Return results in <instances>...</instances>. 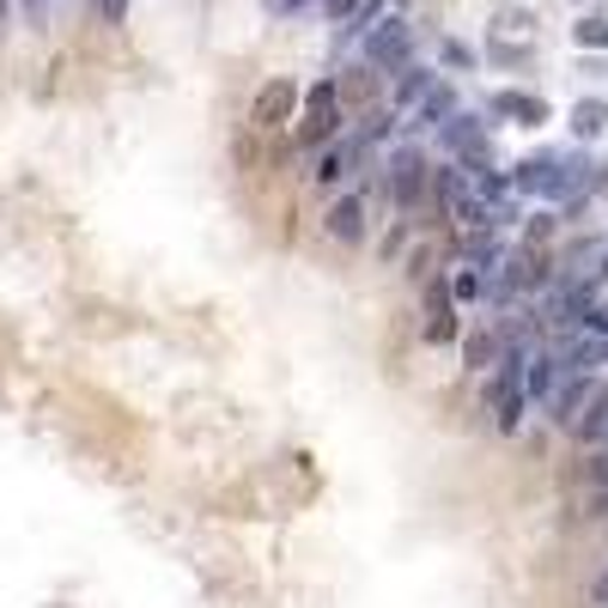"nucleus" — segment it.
<instances>
[{"label":"nucleus","mask_w":608,"mask_h":608,"mask_svg":"<svg viewBox=\"0 0 608 608\" xmlns=\"http://www.w3.org/2000/svg\"><path fill=\"white\" fill-rule=\"evenodd\" d=\"M323 7H329V19H335V25H341V19H347V13H353L359 0H323Z\"/></svg>","instance_id":"obj_24"},{"label":"nucleus","mask_w":608,"mask_h":608,"mask_svg":"<svg viewBox=\"0 0 608 608\" xmlns=\"http://www.w3.org/2000/svg\"><path fill=\"white\" fill-rule=\"evenodd\" d=\"M572 43H578V49H608V19L603 13H584L578 25H572Z\"/></svg>","instance_id":"obj_18"},{"label":"nucleus","mask_w":608,"mask_h":608,"mask_svg":"<svg viewBox=\"0 0 608 608\" xmlns=\"http://www.w3.org/2000/svg\"><path fill=\"white\" fill-rule=\"evenodd\" d=\"M7 7H13V0H0V25H7Z\"/></svg>","instance_id":"obj_27"},{"label":"nucleus","mask_w":608,"mask_h":608,"mask_svg":"<svg viewBox=\"0 0 608 608\" xmlns=\"http://www.w3.org/2000/svg\"><path fill=\"white\" fill-rule=\"evenodd\" d=\"M359 159H365V146H359L353 134H347V140H329V146H323V159H317V183L323 189H341L347 177H353Z\"/></svg>","instance_id":"obj_8"},{"label":"nucleus","mask_w":608,"mask_h":608,"mask_svg":"<svg viewBox=\"0 0 608 608\" xmlns=\"http://www.w3.org/2000/svg\"><path fill=\"white\" fill-rule=\"evenodd\" d=\"M98 13H104V25H122V19H128V0H98Z\"/></svg>","instance_id":"obj_21"},{"label":"nucleus","mask_w":608,"mask_h":608,"mask_svg":"<svg viewBox=\"0 0 608 608\" xmlns=\"http://www.w3.org/2000/svg\"><path fill=\"white\" fill-rule=\"evenodd\" d=\"M590 189H608V165L578 159V153H529L511 171V195H536V201H578Z\"/></svg>","instance_id":"obj_1"},{"label":"nucleus","mask_w":608,"mask_h":608,"mask_svg":"<svg viewBox=\"0 0 608 608\" xmlns=\"http://www.w3.org/2000/svg\"><path fill=\"white\" fill-rule=\"evenodd\" d=\"M572 134H578V140L608 134V98H578V104H572Z\"/></svg>","instance_id":"obj_16"},{"label":"nucleus","mask_w":608,"mask_h":608,"mask_svg":"<svg viewBox=\"0 0 608 608\" xmlns=\"http://www.w3.org/2000/svg\"><path fill=\"white\" fill-rule=\"evenodd\" d=\"M481 292H487V280H481V268H463V274L450 280V299H457V304H481Z\"/></svg>","instance_id":"obj_19"},{"label":"nucleus","mask_w":608,"mask_h":608,"mask_svg":"<svg viewBox=\"0 0 608 608\" xmlns=\"http://www.w3.org/2000/svg\"><path fill=\"white\" fill-rule=\"evenodd\" d=\"M25 13H43V0H25Z\"/></svg>","instance_id":"obj_26"},{"label":"nucleus","mask_w":608,"mask_h":608,"mask_svg":"<svg viewBox=\"0 0 608 608\" xmlns=\"http://www.w3.org/2000/svg\"><path fill=\"white\" fill-rule=\"evenodd\" d=\"M450 116H457V92L432 80V86L420 92V104H414V128H444Z\"/></svg>","instance_id":"obj_14"},{"label":"nucleus","mask_w":608,"mask_h":608,"mask_svg":"<svg viewBox=\"0 0 608 608\" xmlns=\"http://www.w3.org/2000/svg\"><path fill=\"white\" fill-rule=\"evenodd\" d=\"M426 171H432V159H426L420 146H396L384 165V189L396 195V207H414V201L426 195Z\"/></svg>","instance_id":"obj_6"},{"label":"nucleus","mask_w":608,"mask_h":608,"mask_svg":"<svg viewBox=\"0 0 608 608\" xmlns=\"http://www.w3.org/2000/svg\"><path fill=\"white\" fill-rule=\"evenodd\" d=\"M438 146H444L450 159L463 165L469 177H481V171H493V140H487V122L481 116H469V110H457V116L438 128Z\"/></svg>","instance_id":"obj_3"},{"label":"nucleus","mask_w":608,"mask_h":608,"mask_svg":"<svg viewBox=\"0 0 608 608\" xmlns=\"http://www.w3.org/2000/svg\"><path fill=\"white\" fill-rule=\"evenodd\" d=\"M590 396H596V384H590V378H560V384H554V396H548L542 408L554 414L560 426H578V414L590 408Z\"/></svg>","instance_id":"obj_9"},{"label":"nucleus","mask_w":608,"mask_h":608,"mask_svg":"<svg viewBox=\"0 0 608 608\" xmlns=\"http://www.w3.org/2000/svg\"><path fill=\"white\" fill-rule=\"evenodd\" d=\"M292 104H299V92H292V80H268L262 92H256V104H250L256 128H280V122L292 116Z\"/></svg>","instance_id":"obj_10"},{"label":"nucleus","mask_w":608,"mask_h":608,"mask_svg":"<svg viewBox=\"0 0 608 608\" xmlns=\"http://www.w3.org/2000/svg\"><path fill=\"white\" fill-rule=\"evenodd\" d=\"M590 603H596V608H608V572H603V578L590 584Z\"/></svg>","instance_id":"obj_25"},{"label":"nucleus","mask_w":608,"mask_h":608,"mask_svg":"<svg viewBox=\"0 0 608 608\" xmlns=\"http://www.w3.org/2000/svg\"><path fill=\"white\" fill-rule=\"evenodd\" d=\"M487 110H493V116H505V122H523V128L548 122V104H542V98H529V92H493Z\"/></svg>","instance_id":"obj_13"},{"label":"nucleus","mask_w":608,"mask_h":608,"mask_svg":"<svg viewBox=\"0 0 608 608\" xmlns=\"http://www.w3.org/2000/svg\"><path fill=\"white\" fill-rule=\"evenodd\" d=\"M603 74H608V67H603Z\"/></svg>","instance_id":"obj_28"},{"label":"nucleus","mask_w":608,"mask_h":608,"mask_svg":"<svg viewBox=\"0 0 608 608\" xmlns=\"http://www.w3.org/2000/svg\"><path fill=\"white\" fill-rule=\"evenodd\" d=\"M572 432H578L584 444H608V390H603V396H590V414H578Z\"/></svg>","instance_id":"obj_17"},{"label":"nucleus","mask_w":608,"mask_h":608,"mask_svg":"<svg viewBox=\"0 0 608 608\" xmlns=\"http://www.w3.org/2000/svg\"><path fill=\"white\" fill-rule=\"evenodd\" d=\"M493 359H499V341H493V335H475V341H469V365L487 371Z\"/></svg>","instance_id":"obj_20"},{"label":"nucleus","mask_w":608,"mask_h":608,"mask_svg":"<svg viewBox=\"0 0 608 608\" xmlns=\"http://www.w3.org/2000/svg\"><path fill=\"white\" fill-rule=\"evenodd\" d=\"M323 232H329L335 244H359L365 238V201H359L353 189H341V195L329 201V213H323Z\"/></svg>","instance_id":"obj_7"},{"label":"nucleus","mask_w":608,"mask_h":608,"mask_svg":"<svg viewBox=\"0 0 608 608\" xmlns=\"http://www.w3.org/2000/svg\"><path fill=\"white\" fill-rule=\"evenodd\" d=\"M426 341H457V299L450 286H426Z\"/></svg>","instance_id":"obj_11"},{"label":"nucleus","mask_w":608,"mask_h":608,"mask_svg":"<svg viewBox=\"0 0 608 608\" xmlns=\"http://www.w3.org/2000/svg\"><path fill=\"white\" fill-rule=\"evenodd\" d=\"M554 384H560L554 353H529L523 359V402H529V408H542V402L554 396Z\"/></svg>","instance_id":"obj_12"},{"label":"nucleus","mask_w":608,"mask_h":608,"mask_svg":"<svg viewBox=\"0 0 608 608\" xmlns=\"http://www.w3.org/2000/svg\"><path fill=\"white\" fill-rule=\"evenodd\" d=\"M432 80H438V74H426L420 61L396 67V92H390V110H414V104H420V92H426Z\"/></svg>","instance_id":"obj_15"},{"label":"nucleus","mask_w":608,"mask_h":608,"mask_svg":"<svg viewBox=\"0 0 608 608\" xmlns=\"http://www.w3.org/2000/svg\"><path fill=\"white\" fill-rule=\"evenodd\" d=\"M590 481H596V487H603V493H608V444H603V450H596V463H590Z\"/></svg>","instance_id":"obj_23"},{"label":"nucleus","mask_w":608,"mask_h":608,"mask_svg":"<svg viewBox=\"0 0 608 608\" xmlns=\"http://www.w3.org/2000/svg\"><path fill=\"white\" fill-rule=\"evenodd\" d=\"M268 7V19H286V13H299V7H311V0H262Z\"/></svg>","instance_id":"obj_22"},{"label":"nucleus","mask_w":608,"mask_h":608,"mask_svg":"<svg viewBox=\"0 0 608 608\" xmlns=\"http://www.w3.org/2000/svg\"><path fill=\"white\" fill-rule=\"evenodd\" d=\"M359 55H365V67L371 74H396V67H408L414 61V31H408V19L402 13H384L378 25L359 37Z\"/></svg>","instance_id":"obj_2"},{"label":"nucleus","mask_w":608,"mask_h":608,"mask_svg":"<svg viewBox=\"0 0 608 608\" xmlns=\"http://www.w3.org/2000/svg\"><path fill=\"white\" fill-rule=\"evenodd\" d=\"M347 110H341V80H317L311 92H304V128L299 140L304 146H329L335 134H341Z\"/></svg>","instance_id":"obj_4"},{"label":"nucleus","mask_w":608,"mask_h":608,"mask_svg":"<svg viewBox=\"0 0 608 608\" xmlns=\"http://www.w3.org/2000/svg\"><path fill=\"white\" fill-rule=\"evenodd\" d=\"M560 365V378H596L608 359V335L603 329H566L560 335V347H548Z\"/></svg>","instance_id":"obj_5"}]
</instances>
